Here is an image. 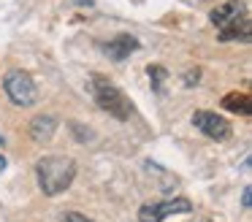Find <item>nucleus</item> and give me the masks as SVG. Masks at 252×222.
Segmentation results:
<instances>
[{"instance_id": "f257e3e1", "label": "nucleus", "mask_w": 252, "mask_h": 222, "mask_svg": "<svg viewBox=\"0 0 252 222\" xmlns=\"http://www.w3.org/2000/svg\"><path fill=\"white\" fill-rule=\"evenodd\" d=\"M35 176H38V187L44 195L55 198L63 195L76 179V162L65 155H46L35 165Z\"/></svg>"}, {"instance_id": "f03ea898", "label": "nucleus", "mask_w": 252, "mask_h": 222, "mask_svg": "<svg viewBox=\"0 0 252 222\" xmlns=\"http://www.w3.org/2000/svg\"><path fill=\"white\" fill-rule=\"evenodd\" d=\"M212 25L217 27L220 41H250V11L241 0H228L212 11Z\"/></svg>"}, {"instance_id": "7ed1b4c3", "label": "nucleus", "mask_w": 252, "mask_h": 222, "mask_svg": "<svg viewBox=\"0 0 252 222\" xmlns=\"http://www.w3.org/2000/svg\"><path fill=\"white\" fill-rule=\"evenodd\" d=\"M90 95H93V100L98 103V108H103L109 117L120 119V122H125V119H130V100H127V95L120 90L117 84H111L106 76L100 73H93L90 76V84H87Z\"/></svg>"}, {"instance_id": "20e7f679", "label": "nucleus", "mask_w": 252, "mask_h": 222, "mask_svg": "<svg viewBox=\"0 0 252 222\" xmlns=\"http://www.w3.org/2000/svg\"><path fill=\"white\" fill-rule=\"evenodd\" d=\"M3 90H6L8 100H11L14 106L30 108V106H35V100H38L35 81L30 79L25 70H8L6 79H3Z\"/></svg>"}, {"instance_id": "39448f33", "label": "nucleus", "mask_w": 252, "mask_h": 222, "mask_svg": "<svg viewBox=\"0 0 252 222\" xmlns=\"http://www.w3.org/2000/svg\"><path fill=\"white\" fill-rule=\"evenodd\" d=\"M192 211V203L187 198H174V200H158V203H144L138 209V222H163L171 214H187Z\"/></svg>"}, {"instance_id": "423d86ee", "label": "nucleus", "mask_w": 252, "mask_h": 222, "mask_svg": "<svg viewBox=\"0 0 252 222\" xmlns=\"http://www.w3.org/2000/svg\"><path fill=\"white\" fill-rule=\"evenodd\" d=\"M192 125L212 141H228L230 133H233L228 119L214 114V111H195L192 114Z\"/></svg>"}, {"instance_id": "0eeeda50", "label": "nucleus", "mask_w": 252, "mask_h": 222, "mask_svg": "<svg viewBox=\"0 0 252 222\" xmlns=\"http://www.w3.org/2000/svg\"><path fill=\"white\" fill-rule=\"evenodd\" d=\"M138 49V41L133 35H127V32H120V35H114L109 43L103 46V52L109 54L111 60H117V63H122L125 57H130V52H136Z\"/></svg>"}, {"instance_id": "6e6552de", "label": "nucleus", "mask_w": 252, "mask_h": 222, "mask_svg": "<svg viewBox=\"0 0 252 222\" xmlns=\"http://www.w3.org/2000/svg\"><path fill=\"white\" fill-rule=\"evenodd\" d=\"M55 130H57V119L49 117V114H41V117H35L33 122H30V138H33L35 144H49Z\"/></svg>"}, {"instance_id": "1a4fd4ad", "label": "nucleus", "mask_w": 252, "mask_h": 222, "mask_svg": "<svg viewBox=\"0 0 252 222\" xmlns=\"http://www.w3.org/2000/svg\"><path fill=\"white\" fill-rule=\"evenodd\" d=\"M222 106L228 108V111L241 114V117H250V114H252L250 95H244V92H228V95L222 97Z\"/></svg>"}, {"instance_id": "9d476101", "label": "nucleus", "mask_w": 252, "mask_h": 222, "mask_svg": "<svg viewBox=\"0 0 252 222\" xmlns=\"http://www.w3.org/2000/svg\"><path fill=\"white\" fill-rule=\"evenodd\" d=\"M147 73H149V81H152V90H155V92L163 90V81L168 79V70H165L163 65H149Z\"/></svg>"}, {"instance_id": "9b49d317", "label": "nucleus", "mask_w": 252, "mask_h": 222, "mask_svg": "<svg viewBox=\"0 0 252 222\" xmlns=\"http://www.w3.org/2000/svg\"><path fill=\"white\" fill-rule=\"evenodd\" d=\"M60 222H93V220H87V217L79 214V211H65V214L60 217Z\"/></svg>"}, {"instance_id": "f8f14e48", "label": "nucleus", "mask_w": 252, "mask_h": 222, "mask_svg": "<svg viewBox=\"0 0 252 222\" xmlns=\"http://www.w3.org/2000/svg\"><path fill=\"white\" fill-rule=\"evenodd\" d=\"M198 76H201V70H187V73H185V84L187 87H192V84H198V81H201V79H198Z\"/></svg>"}, {"instance_id": "ddd939ff", "label": "nucleus", "mask_w": 252, "mask_h": 222, "mask_svg": "<svg viewBox=\"0 0 252 222\" xmlns=\"http://www.w3.org/2000/svg\"><path fill=\"white\" fill-rule=\"evenodd\" d=\"M241 203H244V209H250V203H252V187H244V195H241Z\"/></svg>"}, {"instance_id": "4468645a", "label": "nucleus", "mask_w": 252, "mask_h": 222, "mask_svg": "<svg viewBox=\"0 0 252 222\" xmlns=\"http://www.w3.org/2000/svg\"><path fill=\"white\" fill-rule=\"evenodd\" d=\"M3 168H6V157H0V171H3Z\"/></svg>"}, {"instance_id": "2eb2a0df", "label": "nucleus", "mask_w": 252, "mask_h": 222, "mask_svg": "<svg viewBox=\"0 0 252 222\" xmlns=\"http://www.w3.org/2000/svg\"><path fill=\"white\" fill-rule=\"evenodd\" d=\"M0 146H3V135H0Z\"/></svg>"}]
</instances>
